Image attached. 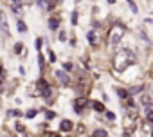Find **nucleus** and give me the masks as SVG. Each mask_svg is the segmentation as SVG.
<instances>
[{"mask_svg":"<svg viewBox=\"0 0 153 137\" xmlns=\"http://www.w3.org/2000/svg\"><path fill=\"white\" fill-rule=\"evenodd\" d=\"M58 25H59L58 18H51V20H49V27H51L52 31H56V29H58Z\"/></svg>","mask_w":153,"mask_h":137,"instance_id":"9","label":"nucleus"},{"mask_svg":"<svg viewBox=\"0 0 153 137\" xmlns=\"http://www.w3.org/2000/svg\"><path fill=\"white\" fill-rule=\"evenodd\" d=\"M36 49H42V38L36 40Z\"/></svg>","mask_w":153,"mask_h":137,"instance_id":"27","label":"nucleus"},{"mask_svg":"<svg viewBox=\"0 0 153 137\" xmlns=\"http://www.w3.org/2000/svg\"><path fill=\"white\" fill-rule=\"evenodd\" d=\"M115 92H117V96H119V98H123V99H126V98H128V92H126L124 89H115Z\"/></svg>","mask_w":153,"mask_h":137,"instance_id":"12","label":"nucleus"},{"mask_svg":"<svg viewBox=\"0 0 153 137\" xmlns=\"http://www.w3.org/2000/svg\"><path fill=\"white\" fill-rule=\"evenodd\" d=\"M16 27H18V31H20V33H25V31H27V27H25V24H24V22H18V24H16Z\"/></svg>","mask_w":153,"mask_h":137,"instance_id":"15","label":"nucleus"},{"mask_svg":"<svg viewBox=\"0 0 153 137\" xmlns=\"http://www.w3.org/2000/svg\"><path fill=\"white\" fill-rule=\"evenodd\" d=\"M87 38H88V42H90L92 45H96V43H97V40H96V33H94V31H88Z\"/></svg>","mask_w":153,"mask_h":137,"instance_id":"10","label":"nucleus"},{"mask_svg":"<svg viewBox=\"0 0 153 137\" xmlns=\"http://www.w3.org/2000/svg\"><path fill=\"white\" fill-rule=\"evenodd\" d=\"M9 115H20V110H11Z\"/></svg>","mask_w":153,"mask_h":137,"instance_id":"28","label":"nucleus"},{"mask_svg":"<svg viewBox=\"0 0 153 137\" xmlns=\"http://www.w3.org/2000/svg\"><path fill=\"white\" fill-rule=\"evenodd\" d=\"M87 105H88L87 98H78V99L74 101V110H76V114H83V110H85Z\"/></svg>","mask_w":153,"mask_h":137,"instance_id":"3","label":"nucleus"},{"mask_svg":"<svg viewBox=\"0 0 153 137\" xmlns=\"http://www.w3.org/2000/svg\"><path fill=\"white\" fill-rule=\"evenodd\" d=\"M133 61H135V56L130 51H121L119 54H115V60H114L117 71H124V68H128V65L133 63Z\"/></svg>","mask_w":153,"mask_h":137,"instance_id":"1","label":"nucleus"},{"mask_svg":"<svg viewBox=\"0 0 153 137\" xmlns=\"http://www.w3.org/2000/svg\"><path fill=\"white\" fill-rule=\"evenodd\" d=\"M65 38H67V33L65 31H59V42H65Z\"/></svg>","mask_w":153,"mask_h":137,"instance_id":"21","label":"nucleus"},{"mask_svg":"<svg viewBox=\"0 0 153 137\" xmlns=\"http://www.w3.org/2000/svg\"><path fill=\"white\" fill-rule=\"evenodd\" d=\"M45 112H47V119H52V117L56 115V114H54L52 110H45Z\"/></svg>","mask_w":153,"mask_h":137,"instance_id":"23","label":"nucleus"},{"mask_svg":"<svg viewBox=\"0 0 153 137\" xmlns=\"http://www.w3.org/2000/svg\"><path fill=\"white\" fill-rule=\"evenodd\" d=\"M38 87H40V89L43 90V89H47L49 85H47V81H45V80H40V81H38Z\"/></svg>","mask_w":153,"mask_h":137,"instance_id":"18","label":"nucleus"},{"mask_svg":"<svg viewBox=\"0 0 153 137\" xmlns=\"http://www.w3.org/2000/svg\"><path fill=\"white\" fill-rule=\"evenodd\" d=\"M38 63H40V67H42V68H43V56H42V54H40V56H38Z\"/></svg>","mask_w":153,"mask_h":137,"instance_id":"25","label":"nucleus"},{"mask_svg":"<svg viewBox=\"0 0 153 137\" xmlns=\"http://www.w3.org/2000/svg\"><path fill=\"white\" fill-rule=\"evenodd\" d=\"M49 54H51V56H49V61H51V63H54V61H56V56H54V52H49Z\"/></svg>","mask_w":153,"mask_h":137,"instance_id":"24","label":"nucleus"},{"mask_svg":"<svg viewBox=\"0 0 153 137\" xmlns=\"http://www.w3.org/2000/svg\"><path fill=\"white\" fill-rule=\"evenodd\" d=\"M36 4H38L40 9H45V11H51L52 9V4L47 2V0H36Z\"/></svg>","mask_w":153,"mask_h":137,"instance_id":"6","label":"nucleus"},{"mask_svg":"<svg viewBox=\"0 0 153 137\" xmlns=\"http://www.w3.org/2000/svg\"><path fill=\"white\" fill-rule=\"evenodd\" d=\"M47 137H59L58 133H54V132H51V133H47Z\"/></svg>","mask_w":153,"mask_h":137,"instance_id":"30","label":"nucleus"},{"mask_svg":"<svg viewBox=\"0 0 153 137\" xmlns=\"http://www.w3.org/2000/svg\"><path fill=\"white\" fill-rule=\"evenodd\" d=\"M92 106L96 108V112H106V108H105V105H103V103H99V101H96V103H92Z\"/></svg>","mask_w":153,"mask_h":137,"instance_id":"8","label":"nucleus"},{"mask_svg":"<svg viewBox=\"0 0 153 137\" xmlns=\"http://www.w3.org/2000/svg\"><path fill=\"white\" fill-rule=\"evenodd\" d=\"M56 80H59L63 85H68V83H70V78H68L67 72H63V71H56Z\"/></svg>","mask_w":153,"mask_h":137,"instance_id":"4","label":"nucleus"},{"mask_svg":"<svg viewBox=\"0 0 153 137\" xmlns=\"http://www.w3.org/2000/svg\"><path fill=\"white\" fill-rule=\"evenodd\" d=\"M42 96H43V99H45V101H52V98H51V96H52V90H51V87L43 89V90H42Z\"/></svg>","mask_w":153,"mask_h":137,"instance_id":"7","label":"nucleus"},{"mask_svg":"<svg viewBox=\"0 0 153 137\" xmlns=\"http://www.w3.org/2000/svg\"><path fill=\"white\" fill-rule=\"evenodd\" d=\"M11 2H13V6H20V2H22V0H11Z\"/></svg>","mask_w":153,"mask_h":137,"instance_id":"29","label":"nucleus"},{"mask_svg":"<svg viewBox=\"0 0 153 137\" xmlns=\"http://www.w3.org/2000/svg\"><path fill=\"white\" fill-rule=\"evenodd\" d=\"M72 126H74V124H72V121L63 119V121H61V124H59V130H61V132H70V130H72Z\"/></svg>","mask_w":153,"mask_h":137,"instance_id":"5","label":"nucleus"},{"mask_svg":"<svg viewBox=\"0 0 153 137\" xmlns=\"http://www.w3.org/2000/svg\"><path fill=\"white\" fill-rule=\"evenodd\" d=\"M146 121L148 123H153V110H148L146 112Z\"/></svg>","mask_w":153,"mask_h":137,"instance_id":"16","label":"nucleus"},{"mask_svg":"<svg viewBox=\"0 0 153 137\" xmlns=\"http://www.w3.org/2000/svg\"><path fill=\"white\" fill-rule=\"evenodd\" d=\"M70 22H72V25L78 24V11H72V15H70Z\"/></svg>","mask_w":153,"mask_h":137,"instance_id":"14","label":"nucleus"},{"mask_svg":"<svg viewBox=\"0 0 153 137\" xmlns=\"http://www.w3.org/2000/svg\"><path fill=\"white\" fill-rule=\"evenodd\" d=\"M124 33H126V29H124L123 25H114V27H112V31H110V43H112V45L119 43V42H121V38L124 36Z\"/></svg>","mask_w":153,"mask_h":137,"instance_id":"2","label":"nucleus"},{"mask_svg":"<svg viewBox=\"0 0 153 137\" xmlns=\"http://www.w3.org/2000/svg\"><path fill=\"white\" fill-rule=\"evenodd\" d=\"M94 137H108V133H106V130L99 128V130H96V132H94Z\"/></svg>","mask_w":153,"mask_h":137,"instance_id":"11","label":"nucleus"},{"mask_svg":"<svg viewBox=\"0 0 153 137\" xmlns=\"http://www.w3.org/2000/svg\"><path fill=\"white\" fill-rule=\"evenodd\" d=\"M140 103H142L144 106H151V99H149L148 96H142V98H140Z\"/></svg>","mask_w":153,"mask_h":137,"instance_id":"13","label":"nucleus"},{"mask_svg":"<svg viewBox=\"0 0 153 137\" xmlns=\"http://www.w3.org/2000/svg\"><path fill=\"white\" fill-rule=\"evenodd\" d=\"M106 117H108L110 121H114V119H115V114H114V112H108V110H106Z\"/></svg>","mask_w":153,"mask_h":137,"instance_id":"22","label":"nucleus"},{"mask_svg":"<svg viewBox=\"0 0 153 137\" xmlns=\"http://www.w3.org/2000/svg\"><path fill=\"white\" fill-rule=\"evenodd\" d=\"M34 115H36V110H27V112H25V117H27V119H31V117H34Z\"/></svg>","mask_w":153,"mask_h":137,"instance_id":"19","label":"nucleus"},{"mask_svg":"<svg viewBox=\"0 0 153 137\" xmlns=\"http://www.w3.org/2000/svg\"><path fill=\"white\" fill-rule=\"evenodd\" d=\"M63 67H65V71H72V63H65Z\"/></svg>","mask_w":153,"mask_h":137,"instance_id":"26","label":"nucleus"},{"mask_svg":"<svg viewBox=\"0 0 153 137\" xmlns=\"http://www.w3.org/2000/svg\"><path fill=\"white\" fill-rule=\"evenodd\" d=\"M128 4H130L131 11H133V13H137V6H135V2H133V0H128Z\"/></svg>","mask_w":153,"mask_h":137,"instance_id":"20","label":"nucleus"},{"mask_svg":"<svg viewBox=\"0 0 153 137\" xmlns=\"http://www.w3.org/2000/svg\"><path fill=\"white\" fill-rule=\"evenodd\" d=\"M22 51H24V45H22V43H16V45H15V52H16V54H22Z\"/></svg>","mask_w":153,"mask_h":137,"instance_id":"17","label":"nucleus"},{"mask_svg":"<svg viewBox=\"0 0 153 137\" xmlns=\"http://www.w3.org/2000/svg\"><path fill=\"white\" fill-rule=\"evenodd\" d=\"M151 137H153V132H151Z\"/></svg>","mask_w":153,"mask_h":137,"instance_id":"31","label":"nucleus"}]
</instances>
